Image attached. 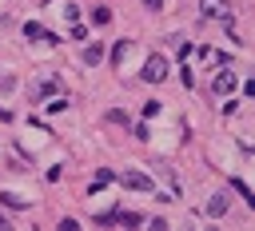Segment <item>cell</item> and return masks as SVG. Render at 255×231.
I'll list each match as a JSON object with an SVG mask.
<instances>
[{
  "label": "cell",
  "mask_w": 255,
  "mask_h": 231,
  "mask_svg": "<svg viewBox=\"0 0 255 231\" xmlns=\"http://www.w3.org/2000/svg\"><path fill=\"white\" fill-rule=\"evenodd\" d=\"M143 4H147V8H159V4H163V0H143Z\"/></svg>",
  "instance_id": "cell-16"
},
{
  "label": "cell",
  "mask_w": 255,
  "mask_h": 231,
  "mask_svg": "<svg viewBox=\"0 0 255 231\" xmlns=\"http://www.w3.org/2000/svg\"><path fill=\"white\" fill-rule=\"evenodd\" d=\"M120 183H124V187H131V191H151V187H155L143 171H124V175H120Z\"/></svg>",
  "instance_id": "cell-5"
},
{
  "label": "cell",
  "mask_w": 255,
  "mask_h": 231,
  "mask_svg": "<svg viewBox=\"0 0 255 231\" xmlns=\"http://www.w3.org/2000/svg\"><path fill=\"white\" fill-rule=\"evenodd\" d=\"M0 231H8V219H4V215H0Z\"/></svg>",
  "instance_id": "cell-17"
},
{
  "label": "cell",
  "mask_w": 255,
  "mask_h": 231,
  "mask_svg": "<svg viewBox=\"0 0 255 231\" xmlns=\"http://www.w3.org/2000/svg\"><path fill=\"white\" fill-rule=\"evenodd\" d=\"M100 60H104V44L96 40V44H88V48H84V64H88V68H96Z\"/></svg>",
  "instance_id": "cell-8"
},
{
  "label": "cell",
  "mask_w": 255,
  "mask_h": 231,
  "mask_svg": "<svg viewBox=\"0 0 255 231\" xmlns=\"http://www.w3.org/2000/svg\"><path fill=\"white\" fill-rule=\"evenodd\" d=\"M227 203H231V199L219 191V195H211V199H207V207H203V211H207L211 219H219V215H227Z\"/></svg>",
  "instance_id": "cell-7"
},
{
  "label": "cell",
  "mask_w": 255,
  "mask_h": 231,
  "mask_svg": "<svg viewBox=\"0 0 255 231\" xmlns=\"http://www.w3.org/2000/svg\"><path fill=\"white\" fill-rule=\"evenodd\" d=\"M104 183H112V171H96V179H92V191H96V187H104Z\"/></svg>",
  "instance_id": "cell-13"
},
{
  "label": "cell",
  "mask_w": 255,
  "mask_h": 231,
  "mask_svg": "<svg viewBox=\"0 0 255 231\" xmlns=\"http://www.w3.org/2000/svg\"><path fill=\"white\" fill-rule=\"evenodd\" d=\"M24 36H28V40H48V44H60V36H56V32H44L36 20H28V24H24Z\"/></svg>",
  "instance_id": "cell-6"
},
{
  "label": "cell",
  "mask_w": 255,
  "mask_h": 231,
  "mask_svg": "<svg viewBox=\"0 0 255 231\" xmlns=\"http://www.w3.org/2000/svg\"><path fill=\"white\" fill-rule=\"evenodd\" d=\"M64 108H68V100H64V96H56V100L48 104V112H64Z\"/></svg>",
  "instance_id": "cell-14"
},
{
  "label": "cell",
  "mask_w": 255,
  "mask_h": 231,
  "mask_svg": "<svg viewBox=\"0 0 255 231\" xmlns=\"http://www.w3.org/2000/svg\"><path fill=\"white\" fill-rule=\"evenodd\" d=\"M96 223H100V227H112V223H120V227H139L143 215H135V211H104V215H96Z\"/></svg>",
  "instance_id": "cell-1"
},
{
  "label": "cell",
  "mask_w": 255,
  "mask_h": 231,
  "mask_svg": "<svg viewBox=\"0 0 255 231\" xmlns=\"http://www.w3.org/2000/svg\"><path fill=\"white\" fill-rule=\"evenodd\" d=\"M231 187H235V191H239V195H243V199H247V203H251V207H255V195H251V187H247V183H243V179H235V183H231Z\"/></svg>",
  "instance_id": "cell-12"
},
{
  "label": "cell",
  "mask_w": 255,
  "mask_h": 231,
  "mask_svg": "<svg viewBox=\"0 0 255 231\" xmlns=\"http://www.w3.org/2000/svg\"><path fill=\"white\" fill-rule=\"evenodd\" d=\"M108 20H112V12H108L104 4H100V8H92V24H108Z\"/></svg>",
  "instance_id": "cell-11"
},
{
  "label": "cell",
  "mask_w": 255,
  "mask_h": 231,
  "mask_svg": "<svg viewBox=\"0 0 255 231\" xmlns=\"http://www.w3.org/2000/svg\"><path fill=\"white\" fill-rule=\"evenodd\" d=\"M0 119H8V112H0Z\"/></svg>",
  "instance_id": "cell-18"
},
{
  "label": "cell",
  "mask_w": 255,
  "mask_h": 231,
  "mask_svg": "<svg viewBox=\"0 0 255 231\" xmlns=\"http://www.w3.org/2000/svg\"><path fill=\"white\" fill-rule=\"evenodd\" d=\"M147 84H159L163 76H167V60L163 56H147V64H143V72H139Z\"/></svg>",
  "instance_id": "cell-3"
},
{
  "label": "cell",
  "mask_w": 255,
  "mask_h": 231,
  "mask_svg": "<svg viewBox=\"0 0 255 231\" xmlns=\"http://www.w3.org/2000/svg\"><path fill=\"white\" fill-rule=\"evenodd\" d=\"M0 203L4 207H28V199L24 195H12V191H0Z\"/></svg>",
  "instance_id": "cell-10"
},
{
  "label": "cell",
  "mask_w": 255,
  "mask_h": 231,
  "mask_svg": "<svg viewBox=\"0 0 255 231\" xmlns=\"http://www.w3.org/2000/svg\"><path fill=\"white\" fill-rule=\"evenodd\" d=\"M151 116H159V104L151 100V104H143V119H151Z\"/></svg>",
  "instance_id": "cell-15"
},
{
  "label": "cell",
  "mask_w": 255,
  "mask_h": 231,
  "mask_svg": "<svg viewBox=\"0 0 255 231\" xmlns=\"http://www.w3.org/2000/svg\"><path fill=\"white\" fill-rule=\"evenodd\" d=\"M128 52H131V44H128V40H120V44H116V52H112V64L120 68V64L128 60Z\"/></svg>",
  "instance_id": "cell-9"
},
{
  "label": "cell",
  "mask_w": 255,
  "mask_h": 231,
  "mask_svg": "<svg viewBox=\"0 0 255 231\" xmlns=\"http://www.w3.org/2000/svg\"><path fill=\"white\" fill-rule=\"evenodd\" d=\"M235 84H239V80H235V72L223 64V72L211 80V92H215V96H231V92H235Z\"/></svg>",
  "instance_id": "cell-4"
},
{
  "label": "cell",
  "mask_w": 255,
  "mask_h": 231,
  "mask_svg": "<svg viewBox=\"0 0 255 231\" xmlns=\"http://www.w3.org/2000/svg\"><path fill=\"white\" fill-rule=\"evenodd\" d=\"M199 12L207 20H231V0H199Z\"/></svg>",
  "instance_id": "cell-2"
}]
</instances>
